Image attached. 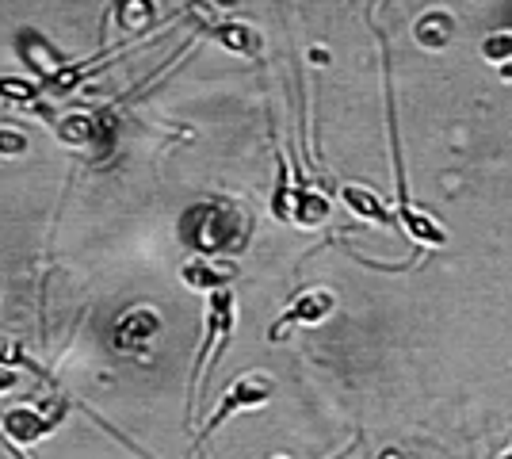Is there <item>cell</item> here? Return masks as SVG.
Instances as JSON below:
<instances>
[{
  "label": "cell",
  "instance_id": "10",
  "mask_svg": "<svg viewBox=\"0 0 512 459\" xmlns=\"http://www.w3.org/2000/svg\"><path fill=\"white\" fill-rule=\"evenodd\" d=\"M214 35H218V43L237 50V54H256V50H260V35L249 31L245 23H226V27H218Z\"/></svg>",
  "mask_w": 512,
  "mask_h": 459
},
{
  "label": "cell",
  "instance_id": "6",
  "mask_svg": "<svg viewBox=\"0 0 512 459\" xmlns=\"http://www.w3.org/2000/svg\"><path fill=\"white\" fill-rule=\"evenodd\" d=\"M398 219L406 222L409 234H413L417 241H425V245H444V241H448V234H444V230H440V226H436L432 219H425L421 211H413L406 199L398 203Z\"/></svg>",
  "mask_w": 512,
  "mask_h": 459
},
{
  "label": "cell",
  "instance_id": "18",
  "mask_svg": "<svg viewBox=\"0 0 512 459\" xmlns=\"http://www.w3.org/2000/svg\"><path fill=\"white\" fill-rule=\"evenodd\" d=\"M276 459H283V456H276Z\"/></svg>",
  "mask_w": 512,
  "mask_h": 459
},
{
  "label": "cell",
  "instance_id": "5",
  "mask_svg": "<svg viewBox=\"0 0 512 459\" xmlns=\"http://www.w3.org/2000/svg\"><path fill=\"white\" fill-rule=\"evenodd\" d=\"M161 329V322H157V314H153L150 306H138V310H127L119 322H115V349H142V341L146 337H153Z\"/></svg>",
  "mask_w": 512,
  "mask_h": 459
},
{
  "label": "cell",
  "instance_id": "14",
  "mask_svg": "<svg viewBox=\"0 0 512 459\" xmlns=\"http://www.w3.org/2000/svg\"><path fill=\"white\" fill-rule=\"evenodd\" d=\"M115 12H119L123 27H142L153 16L150 0H115Z\"/></svg>",
  "mask_w": 512,
  "mask_h": 459
},
{
  "label": "cell",
  "instance_id": "11",
  "mask_svg": "<svg viewBox=\"0 0 512 459\" xmlns=\"http://www.w3.org/2000/svg\"><path fill=\"white\" fill-rule=\"evenodd\" d=\"M417 39L425 46H432V50H440L451 39V20L444 12H428L425 20L417 23Z\"/></svg>",
  "mask_w": 512,
  "mask_h": 459
},
{
  "label": "cell",
  "instance_id": "8",
  "mask_svg": "<svg viewBox=\"0 0 512 459\" xmlns=\"http://www.w3.org/2000/svg\"><path fill=\"white\" fill-rule=\"evenodd\" d=\"M325 215H329V199L314 196V192H295V199H291V222L318 226Z\"/></svg>",
  "mask_w": 512,
  "mask_h": 459
},
{
  "label": "cell",
  "instance_id": "7",
  "mask_svg": "<svg viewBox=\"0 0 512 459\" xmlns=\"http://www.w3.org/2000/svg\"><path fill=\"white\" fill-rule=\"evenodd\" d=\"M58 138H62L65 146H88L92 138H100V131H96V119L92 115L77 111V115L58 119Z\"/></svg>",
  "mask_w": 512,
  "mask_h": 459
},
{
  "label": "cell",
  "instance_id": "4",
  "mask_svg": "<svg viewBox=\"0 0 512 459\" xmlns=\"http://www.w3.org/2000/svg\"><path fill=\"white\" fill-rule=\"evenodd\" d=\"M333 306H337V299H333V291H325V287H318V291H302L299 299L279 314V322L272 326L268 337L279 341L287 326H318V322H325V318L333 314Z\"/></svg>",
  "mask_w": 512,
  "mask_h": 459
},
{
  "label": "cell",
  "instance_id": "12",
  "mask_svg": "<svg viewBox=\"0 0 512 459\" xmlns=\"http://www.w3.org/2000/svg\"><path fill=\"white\" fill-rule=\"evenodd\" d=\"M184 284L195 291H222L226 287V272H214L207 261H195L184 268Z\"/></svg>",
  "mask_w": 512,
  "mask_h": 459
},
{
  "label": "cell",
  "instance_id": "3",
  "mask_svg": "<svg viewBox=\"0 0 512 459\" xmlns=\"http://www.w3.org/2000/svg\"><path fill=\"white\" fill-rule=\"evenodd\" d=\"M268 398H272V379H268V375H241L234 387H230V394L218 402L214 417L207 421V425H203V433L195 437V448H199L203 440L211 437V433L218 429V425H222V421H226V417H234L237 410H249V406H264Z\"/></svg>",
  "mask_w": 512,
  "mask_h": 459
},
{
  "label": "cell",
  "instance_id": "15",
  "mask_svg": "<svg viewBox=\"0 0 512 459\" xmlns=\"http://www.w3.org/2000/svg\"><path fill=\"white\" fill-rule=\"evenodd\" d=\"M482 54H486L490 62L509 66V62H512V35H490V39L482 43Z\"/></svg>",
  "mask_w": 512,
  "mask_h": 459
},
{
  "label": "cell",
  "instance_id": "16",
  "mask_svg": "<svg viewBox=\"0 0 512 459\" xmlns=\"http://www.w3.org/2000/svg\"><path fill=\"white\" fill-rule=\"evenodd\" d=\"M23 150H27V138H23V131L0 127V153H23Z\"/></svg>",
  "mask_w": 512,
  "mask_h": 459
},
{
  "label": "cell",
  "instance_id": "17",
  "mask_svg": "<svg viewBox=\"0 0 512 459\" xmlns=\"http://www.w3.org/2000/svg\"><path fill=\"white\" fill-rule=\"evenodd\" d=\"M0 360H4V364H12V360H16V364H27L31 372H43V368H35L31 360H23L20 345H12V341H4V337H0Z\"/></svg>",
  "mask_w": 512,
  "mask_h": 459
},
{
  "label": "cell",
  "instance_id": "13",
  "mask_svg": "<svg viewBox=\"0 0 512 459\" xmlns=\"http://www.w3.org/2000/svg\"><path fill=\"white\" fill-rule=\"evenodd\" d=\"M0 100H12L20 108L35 111V100H39V85L31 81H20V77H0Z\"/></svg>",
  "mask_w": 512,
  "mask_h": 459
},
{
  "label": "cell",
  "instance_id": "9",
  "mask_svg": "<svg viewBox=\"0 0 512 459\" xmlns=\"http://www.w3.org/2000/svg\"><path fill=\"white\" fill-rule=\"evenodd\" d=\"M344 203L356 211V215H363V219H371V222H390V211H386L379 199L371 196L367 188H344Z\"/></svg>",
  "mask_w": 512,
  "mask_h": 459
},
{
  "label": "cell",
  "instance_id": "2",
  "mask_svg": "<svg viewBox=\"0 0 512 459\" xmlns=\"http://www.w3.org/2000/svg\"><path fill=\"white\" fill-rule=\"evenodd\" d=\"M230 333H234V291H211V318H207V341L203 352L195 360V383L203 379V372L218 360V349L230 345Z\"/></svg>",
  "mask_w": 512,
  "mask_h": 459
},
{
  "label": "cell",
  "instance_id": "19",
  "mask_svg": "<svg viewBox=\"0 0 512 459\" xmlns=\"http://www.w3.org/2000/svg\"><path fill=\"white\" fill-rule=\"evenodd\" d=\"M505 459H512V456H505Z\"/></svg>",
  "mask_w": 512,
  "mask_h": 459
},
{
  "label": "cell",
  "instance_id": "1",
  "mask_svg": "<svg viewBox=\"0 0 512 459\" xmlns=\"http://www.w3.org/2000/svg\"><path fill=\"white\" fill-rule=\"evenodd\" d=\"M249 238V219L237 203H199L184 215V241L199 257L237 253Z\"/></svg>",
  "mask_w": 512,
  "mask_h": 459
}]
</instances>
